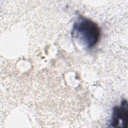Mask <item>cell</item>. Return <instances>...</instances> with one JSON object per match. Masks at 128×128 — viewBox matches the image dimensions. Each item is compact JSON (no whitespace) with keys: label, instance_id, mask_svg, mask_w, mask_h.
Returning a JSON list of instances; mask_svg holds the SVG:
<instances>
[{"label":"cell","instance_id":"6da1fadb","mask_svg":"<svg viewBox=\"0 0 128 128\" xmlns=\"http://www.w3.org/2000/svg\"><path fill=\"white\" fill-rule=\"evenodd\" d=\"M100 35V28L95 22L84 16H78L74 22L72 36L87 48L94 47L98 42Z\"/></svg>","mask_w":128,"mask_h":128},{"label":"cell","instance_id":"7a4b0ae2","mask_svg":"<svg viewBox=\"0 0 128 128\" xmlns=\"http://www.w3.org/2000/svg\"><path fill=\"white\" fill-rule=\"evenodd\" d=\"M128 124V104L127 100L124 98L120 105L116 106L113 108L110 126L126 128Z\"/></svg>","mask_w":128,"mask_h":128}]
</instances>
